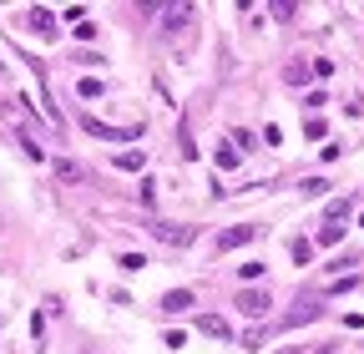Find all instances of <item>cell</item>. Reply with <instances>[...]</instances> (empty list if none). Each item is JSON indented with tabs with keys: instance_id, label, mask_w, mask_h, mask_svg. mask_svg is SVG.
Wrapping results in <instances>:
<instances>
[{
	"instance_id": "18",
	"label": "cell",
	"mask_w": 364,
	"mask_h": 354,
	"mask_svg": "<svg viewBox=\"0 0 364 354\" xmlns=\"http://www.w3.org/2000/svg\"><path fill=\"white\" fill-rule=\"evenodd\" d=\"M283 76L298 86V81H309V66H304V61H289V71H283Z\"/></svg>"
},
{
	"instance_id": "15",
	"label": "cell",
	"mask_w": 364,
	"mask_h": 354,
	"mask_svg": "<svg viewBox=\"0 0 364 354\" xmlns=\"http://www.w3.org/2000/svg\"><path fill=\"white\" fill-rule=\"evenodd\" d=\"M324 132H329V127H324V116H309V122H304V137H309V142H319Z\"/></svg>"
},
{
	"instance_id": "8",
	"label": "cell",
	"mask_w": 364,
	"mask_h": 354,
	"mask_svg": "<svg viewBox=\"0 0 364 354\" xmlns=\"http://www.w3.org/2000/svg\"><path fill=\"white\" fill-rule=\"evenodd\" d=\"M324 314V304H314V299H304V304H298L289 319H283V329H298V324H309V319H319Z\"/></svg>"
},
{
	"instance_id": "21",
	"label": "cell",
	"mask_w": 364,
	"mask_h": 354,
	"mask_svg": "<svg viewBox=\"0 0 364 354\" xmlns=\"http://www.w3.org/2000/svg\"><path fill=\"white\" fill-rule=\"evenodd\" d=\"M309 354H339V344H319V349H309Z\"/></svg>"
},
{
	"instance_id": "10",
	"label": "cell",
	"mask_w": 364,
	"mask_h": 354,
	"mask_svg": "<svg viewBox=\"0 0 364 354\" xmlns=\"http://www.w3.org/2000/svg\"><path fill=\"white\" fill-rule=\"evenodd\" d=\"M339 238H344V223H324V228H319V243L324 248H334Z\"/></svg>"
},
{
	"instance_id": "20",
	"label": "cell",
	"mask_w": 364,
	"mask_h": 354,
	"mask_svg": "<svg viewBox=\"0 0 364 354\" xmlns=\"http://www.w3.org/2000/svg\"><path fill=\"white\" fill-rule=\"evenodd\" d=\"M238 273H243V279L253 283V279H263V264H238Z\"/></svg>"
},
{
	"instance_id": "1",
	"label": "cell",
	"mask_w": 364,
	"mask_h": 354,
	"mask_svg": "<svg viewBox=\"0 0 364 354\" xmlns=\"http://www.w3.org/2000/svg\"><path fill=\"white\" fill-rule=\"evenodd\" d=\"M233 304H238L243 319H268V314H273V294H263V288H243Z\"/></svg>"
},
{
	"instance_id": "17",
	"label": "cell",
	"mask_w": 364,
	"mask_h": 354,
	"mask_svg": "<svg viewBox=\"0 0 364 354\" xmlns=\"http://www.w3.org/2000/svg\"><path fill=\"white\" fill-rule=\"evenodd\" d=\"M116 264H122L127 273H137V268H147V258H142V253H122V258H116Z\"/></svg>"
},
{
	"instance_id": "12",
	"label": "cell",
	"mask_w": 364,
	"mask_h": 354,
	"mask_svg": "<svg viewBox=\"0 0 364 354\" xmlns=\"http://www.w3.org/2000/svg\"><path fill=\"white\" fill-rule=\"evenodd\" d=\"M76 91H81V97H86V101H96V97H107V86H101V81H96V76H86V81H81V86H76Z\"/></svg>"
},
{
	"instance_id": "19",
	"label": "cell",
	"mask_w": 364,
	"mask_h": 354,
	"mask_svg": "<svg viewBox=\"0 0 364 354\" xmlns=\"http://www.w3.org/2000/svg\"><path fill=\"white\" fill-rule=\"evenodd\" d=\"M324 101H329V91H309V97H304V107H309V116H314V112L324 107Z\"/></svg>"
},
{
	"instance_id": "13",
	"label": "cell",
	"mask_w": 364,
	"mask_h": 354,
	"mask_svg": "<svg viewBox=\"0 0 364 354\" xmlns=\"http://www.w3.org/2000/svg\"><path fill=\"white\" fill-rule=\"evenodd\" d=\"M253 147H258V142H253V132H243V127H238V132H233V152L243 157V152H253Z\"/></svg>"
},
{
	"instance_id": "5",
	"label": "cell",
	"mask_w": 364,
	"mask_h": 354,
	"mask_svg": "<svg viewBox=\"0 0 364 354\" xmlns=\"http://www.w3.org/2000/svg\"><path fill=\"white\" fill-rule=\"evenodd\" d=\"M162 16H167V21H162V36H182L192 21H198V10H192V5H167Z\"/></svg>"
},
{
	"instance_id": "2",
	"label": "cell",
	"mask_w": 364,
	"mask_h": 354,
	"mask_svg": "<svg viewBox=\"0 0 364 354\" xmlns=\"http://www.w3.org/2000/svg\"><path fill=\"white\" fill-rule=\"evenodd\" d=\"M258 233H263L258 223H238V228H223V233H218V253H233V248H248V243L258 238Z\"/></svg>"
},
{
	"instance_id": "4",
	"label": "cell",
	"mask_w": 364,
	"mask_h": 354,
	"mask_svg": "<svg viewBox=\"0 0 364 354\" xmlns=\"http://www.w3.org/2000/svg\"><path fill=\"white\" fill-rule=\"evenodd\" d=\"M142 228L152 233V238H162V243H172V248H187L192 243V228H177V223H162V218H152V223H142Z\"/></svg>"
},
{
	"instance_id": "7",
	"label": "cell",
	"mask_w": 364,
	"mask_h": 354,
	"mask_svg": "<svg viewBox=\"0 0 364 354\" xmlns=\"http://www.w3.org/2000/svg\"><path fill=\"white\" fill-rule=\"evenodd\" d=\"M25 21H31V31H36V36H46V41L56 36V16H51L46 5H31V10H25Z\"/></svg>"
},
{
	"instance_id": "11",
	"label": "cell",
	"mask_w": 364,
	"mask_h": 354,
	"mask_svg": "<svg viewBox=\"0 0 364 354\" xmlns=\"http://www.w3.org/2000/svg\"><path fill=\"white\" fill-rule=\"evenodd\" d=\"M142 162H147V157H142L137 147H132V152H122V157H116V167H122V173H142Z\"/></svg>"
},
{
	"instance_id": "6",
	"label": "cell",
	"mask_w": 364,
	"mask_h": 354,
	"mask_svg": "<svg viewBox=\"0 0 364 354\" xmlns=\"http://www.w3.org/2000/svg\"><path fill=\"white\" fill-rule=\"evenodd\" d=\"M192 329H198V334H213V339H233V324L223 319V314H198Z\"/></svg>"
},
{
	"instance_id": "3",
	"label": "cell",
	"mask_w": 364,
	"mask_h": 354,
	"mask_svg": "<svg viewBox=\"0 0 364 354\" xmlns=\"http://www.w3.org/2000/svg\"><path fill=\"white\" fill-rule=\"evenodd\" d=\"M81 127L101 142H137L142 137V127H107V122H96V116H81Z\"/></svg>"
},
{
	"instance_id": "14",
	"label": "cell",
	"mask_w": 364,
	"mask_h": 354,
	"mask_svg": "<svg viewBox=\"0 0 364 354\" xmlns=\"http://www.w3.org/2000/svg\"><path fill=\"white\" fill-rule=\"evenodd\" d=\"M349 207H354L349 198H334V203H329V213H324V223H339V218L349 213Z\"/></svg>"
},
{
	"instance_id": "22",
	"label": "cell",
	"mask_w": 364,
	"mask_h": 354,
	"mask_svg": "<svg viewBox=\"0 0 364 354\" xmlns=\"http://www.w3.org/2000/svg\"><path fill=\"white\" fill-rule=\"evenodd\" d=\"M278 354H309V349L304 344H289V349H278Z\"/></svg>"
},
{
	"instance_id": "9",
	"label": "cell",
	"mask_w": 364,
	"mask_h": 354,
	"mask_svg": "<svg viewBox=\"0 0 364 354\" xmlns=\"http://www.w3.org/2000/svg\"><path fill=\"white\" fill-rule=\"evenodd\" d=\"M192 304H198V299H192V294H187V288H172V294H167V299H162V314H187Z\"/></svg>"
},
{
	"instance_id": "16",
	"label": "cell",
	"mask_w": 364,
	"mask_h": 354,
	"mask_svg": "<svg viewBox=\"0 0 364 354\" xmlns=\"http://www.w3.org/2000/svg\"><path fill=\"white\" fill-rule=\"evenodd\" d=\"M56 177L61 182H81V167H76V162H56Z\"/></svg>"
}]
</instances>
